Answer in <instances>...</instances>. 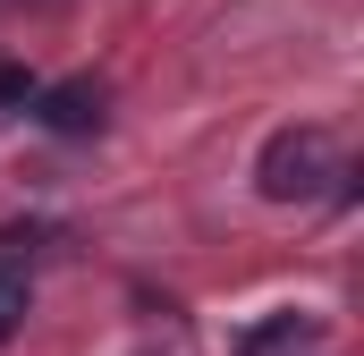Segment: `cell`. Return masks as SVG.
<instances>
[{
	"label": "cell",
	"mask_w": 364,
	"mask_h": 356,
	"mask_svg": "<svg viewBox=\"0 0 364 356\" xmlns=\"http://www.w3.org/2000/svg\"><path fill=\"white\" fill-rule=\"evenodd\" d=\"M322 178H331V136H322V127H279L272 145H263L255 187H263L272 204H314Z\"/></svg>",
	"instance_id": "obj_1"
},
{
	"label": "cell",
	"mask_w": 364,
	"mask_h": 356,
	"mask_svg": "<svg viewBox=\"0 0 364 356\" xmlns=\"http://www.w3.org/2000/svg\"><path fill=\"white\" fill-rule=\"evenodd\" d=\"M34 119H43L51 136H93V127H102V85H85V77H77V85H51Z\"/></svg>",
	"instance_id": "obj_2"
},
{
	"label": "cell",
	"mask_w": 364,
	"mask_h": 356,
	"mask_svg": "<svg viewBox=\"0 0 364 356\" xmlns=\"http://www.w3.org/2000/svg\"><path fill=\"white\" fill-rule=\"evenodd\" d=\"M314 331H322V323L288 305V314H263V323H246V331H237V356H272V348H305Z\"/></svg>",
	"instance_id": "obj_3"
},
{
	"label": "cell",
	"mask_w": 364,
	"mask_h": 356,
	"mask_svg": "<svg viewBox=\"0 0 364 356\" xmlns=\"http://www.w3.org/2000/svg\"><path fill=\"white\" fill-rule=\"evenodd\" d=\"M17 314H26V271H9V263H0V340L17 331Z\"/></svg>",
	"instance_id": "obj_4"
},
{
	"label": "cell",
	"mask_w": 364,
	"mask_h": 356,
	"mask_svg": "<svg viewBox=\"0 0 364 356\" xmlns=\"http://www.w3.org/2000/svg\"><path fill=\"white\" fill-rule=\"evenodd\" d=\"M17 102H34V77L26 68H0V110H17Z\"/></svg>",
	"instance_id": "obj_5"
}]
</instances>
